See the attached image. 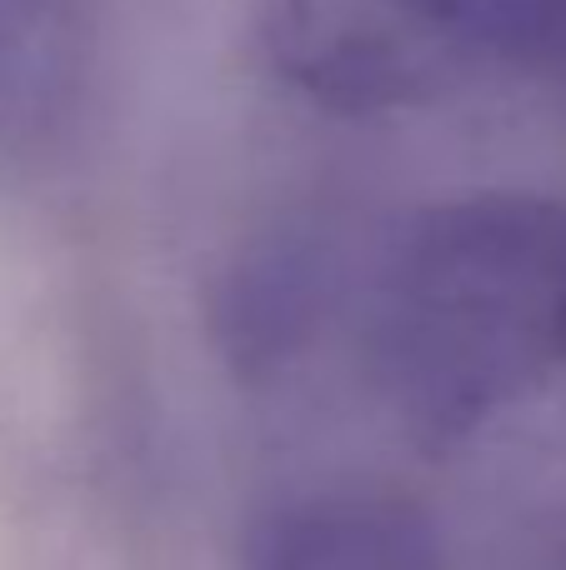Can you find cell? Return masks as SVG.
I'll use <instances>...</instances> for the list:
<instances>
[{
    "label": "cell",
    "instance_id": "5b68a950",
    "mask_svg": "<svg viewBox=\"0 0 566 570\" xmlns=\"http://www.w3.org/2000/svg\"><path fill=\"white\" fill-rule=\"evenodd\" d=\"M477 60L566 70V0H447Z\"/></svg>",
    "mask_w": 566,
    "mask_h": 570
},
{
    "label": "cell",
    "instance_id": "3957f363",
    "mask_svg": "<svg viewBox=\"0 0 566 570\" xmlns=\"http://www.w3.org/2000/svg\"><path fill=\"white\" fill-rule=\"evenodd\" d=\"M236 570H447V556L431 515L407 495L316 491L261 515Z\"/></svg>",
    "mask_w": 566,
    "mask_h": 570
},
{
    "label": "cell",
    "instance_id": "8992f818",
    "mask_svg": "<svg viewBox=\"0 0 566 570\" xmlns=\"http://www.w3.org/2000/svg\"><path fill=\"white\" fill-rule=\"evenodd\" d=\"M557 570H566V551H562V561H557Z\"/></svg>",
    "mask_w": 566,
    "mask_h": 570
},
{
    "label": "cell",
    "instance_id": "277c9868",
    "mask_svg": "<svg viewBox=\"0 0 566 570\" xmlns=\"http://www.w3.org/2000/svg\"><path fill=\"white\" fill-rule=\"evenodd\" d=\"M86 30V0H0V156L36 150L70 116Z\"/></svg>",
    "mask_w": 566,
    "mask_h": 570
},
{
    "label": "cell",
    "instance_id": "6da1fadb",
    "mask_svg": "<svg viewBox=\"0 0 566 570\" xmlns=\"http://www.w3.org/2000/svg\"><path fill=\"white\" fill-rule=\"evenodd\" d=\"M371 351L397 411L457 441L566 365V206L461 196L421 210L377 271Z\"/></svg>",
    "mask_w": 566,
    "mask_h": 570
},
{
    "label": "cell",
    "instance_id": "7a4b0ae2",
    "mask_svg": "<svg viewBox=\"0 0 566 570\" xmlns=\"http://www.w3.org/2000/svg\"><path fill=\"white\" fill-rule=\"evenodd\" d=\"M261 40L281 80L336 116L437 106L477 66L447 0H266Z\"/></svg>",
    "mask_w": 566,
    "mask_h": 570
}]
</instances>
